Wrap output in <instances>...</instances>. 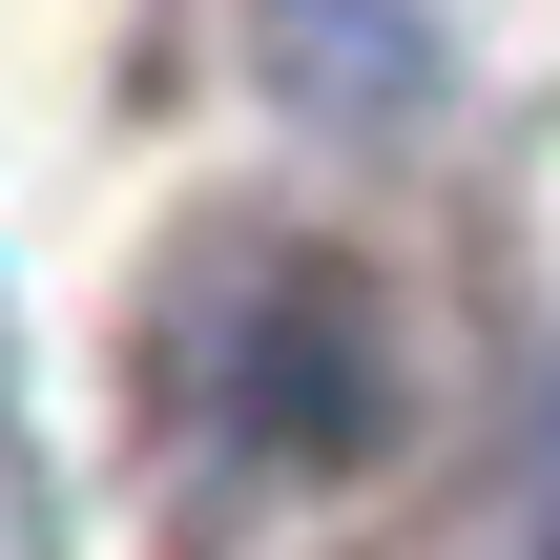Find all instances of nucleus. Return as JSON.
Wrapping results in <instances>:
<instances>
[{"label":"nucleus","instance_id":"nucleus-1","mask_svg":"<svg viewBox=\"0 0 560 560\" xmlns=\"http://www.w3.org/2000/svg\"><path fill=\"white\" fill-rule=\"evenodd\" d=\"M540 560H560V520H540Z\"/></svg>","mask_w":560,"mask_h":560}]
</instances>
